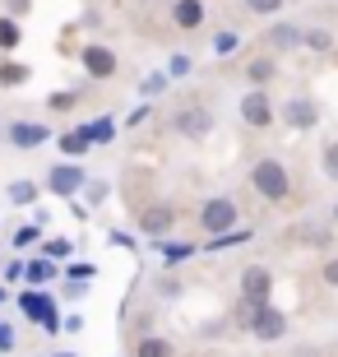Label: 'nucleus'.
Segmentation results:
<instances>
[{
  "mask_svg": "<svg viewBox=\"0 0 338 357\" xmlns=\"http://www.w3.org/2000/svg\"><path fill=\"white\" fill-rule=\"evenodd\" d=\"M250 181H255V190H260L264 199H287V190H292L287 167H283V162H273V158L255 162V167H250Z\"/></svg>",
  "mask_w": 338,
  "mask_h": 357,
  "instance_id": "obj_1",
  "label": "nucleus"
},
{
  "mask_svg": "<svg viewBox=\"0 0 338 357\" xmlns=\"http://www.w3.org/2000/svg\"><path fill=\"white\" fill-rule=\"evenodd\" d=\"M199 223H204L213 237H227V227L236 223V204L232 199H208L204 213H199Z\"/></svg>",
  "mask_w": 338,
  "mask_h": 357,
  "instance_id": "obj_2",
  "label": "nucleus"
},
{
  "mask_svg": "<svg viewBox=\"0 0 338 357\" xmlns=\"http://www.w3.org/2000/svg\"><path fill=\"white\" fill-rule=\"evenodd\" d=\"M269 288H273L269 269H246V274H241V297H246L250 306H269Z\"/></svg>",
  "mask_w": 338,
  "mask_h": 357,
  "instance_id": "obj_3",
  "label": "nucleus"
},
{
  "mask_svg": "<svg viewBox=\"0 0 338 357\" xmlns=\"http://www.w3.org/2000/svg\"><path fill=\"white\" fill-rule=\"evenodd\" d=\"M171 126H176L185 139H199V135L213 130V116H208L204 107H185V112H176V121H171Z\"/></svg>",
  "mask_w": 338,
  "mask_h": 357,
  "instance_id": "obj_4",
  "label": "nucleus"
},
{
  "mask_svg": "<svg viewBox=\"0 0 338 357\" xmlns=\"http://www.w3.org/2000/svg\"><path fill=\"white\" fill-rule=\"evenodd\" d=\"M250 334H255V339H283V334H287V316H283V311H273V306H260V316H255Z\"/></svg>",
  "mask_w": 338,
  "mask_h": 357,
  "instance_id": "obj_5",
  "label": "nucleus"
},
{
  "mask_svg": "<svg viewBox=\"0 0 338 357\" xmlns=\"http://www.w3.org/2000/svg\"><path fill=\"white\" fill-rule=\"evenodd\" d=\"M283 121H287V126H297V130H311L315 121H320V112H315L311 98H292V102L283 107Z\"/></svg>",
  "mask_w": 338,
  "mask_h": 357,
  "instance_id": "obj_6",
  "label": "nucleus"
},
{
  "mask_svg": "<svg viewBox=\"0 0 338 357\" xmlns=\"http://www.w3.org/2000/svg\"><path fill=\"white\" fill-rule=\"evenodd\" d=\"M306 42V33H297L292 24H273L269 28V47L273 52H292V47H301Z\"/></svg>",
  "mask_w": 338,
  "mask_h": 357,
  "instance_id": "obj_7",
  "label": "nucleus"
},
{
  "mask_svg": "<svg viewBox=\"0 0 338 357\" xmlns=\"http://www.w3.org/2000/svg\"><path fill=\"white\" fill-rule=\"evenodd\" d=\"M84 66H89V75H116V56L107 52V47H89V52H84Z\"/></svg>",
  "mask_w": 338,
  "mask_h": 357,
  "instance_id": "obj_8",
  "label": "nucleus"
},
{
  "mask_svg": "<svg viewBox=\"0 0 338 357\" xmlns=\"http://www.w3.org/2000/svg\"><path fill=\"white\" fill-rule=\"evenodd\" d=\"M241 116L250 121V126H269V98H264V93H246V102H241Z\"/></svg>",
  "mask_w": 338,
  "mask_h": 357,
  "instance_id": "obj_9",
  "label": "nucleus"
},
{
  "mask_svg": "<svg viewBox=\"0 0 338 357\" xmlns=\"http://www.w3.org/2000/svg\"><path fill=\"white\" fill-rule=\"evenodd\" d=\"M79 185H84V172H79V167H66V162H61V167L52 172V190L56 195H75Z\"/></svg>",
  "mask_w": 338,
  "mask_h": 357,
  "instance_id": "obj_10",
  "label": "nucleus"
},
{
  "mask_svg": "<svg viewBox=\"0 0 338 357\" xmlns=\"http://www.w3.org/2000/svg\"><path fill=\"white\" fill-rule=\"evenodd\" d=\"M171 19H176V24H181L185 33H190V28H199V24H204V5H199V0H176Z\"/></svg>",
  "mask_w": 338,
  "mask_h": 357,
  "instance_id": "obj_11",
  "label": "nucleus"
},
{
  "mask_svg": "<svg viewBox=\"0 0 338 357\" xmlns=\"http://www.w3.org/2000/svg\"><path fill=\"white\" fill-rule=\"evenodd\" d=\"M10 139L19 149H33V144H42L47 139V126H33V121H19V126H10Z\"/></svg>",
  "mask_w": 338,
  "mask_h": 357,
  "instance_id": "obj_12",
  "label": "nucleus"
},
{
  "mask_svg": "<svg viewBox=\"0 0 338 357\" xmlns=\"http://www.w3.org/2000/svg\"><path fill=\"white\" fill-rule=\"evenodd\" d=\"M171 218H176V209L158 204V209H144V213H139V227H144V232H167Z\"/></svg>",
  "mask_w": 338,
  "mask_h": 357,
  "instance_id": "obj_13",
  "label": "nucleus"
},
{
  "mask_svg": "<svg viewBox=\"0 0 338 357\" xmlns=\"http://www.w3.org/2000/svg\"><path fill=\"white\" fill-rule=\"evenodd\" d=\"M112 135H116V126H112L107 116H98V121L84 126V139H89V144H112Z\"/></svg>",
  "mask_w": 338,
  "mask_h": 357,
  "instance_id": "obj_14",
  "label": "nucleus"
},
{
  "mask_svg": "<svg viewBox=\"0 0 338 357\" xmlns=\"http://www.w3.org/2000/svg\"><path fill=\"white\" fill-rule=\"evenodd\" d=\"M135 357H176V348H171L167 339H139Z\"/></svg>",
  "mask_w": 338,
  "mask_h": 357,
  "instance_id": "obj_15",
  "label": "nucleus"
},
{
  "mask_svg": "<svg viewBox=\"0 0 338 357\" xmlns=\"http://www.w3.org/2000/svg\"><path fill=\"white\" fill-rule=\"evenodd\" d=\"M10 199H14V204H33V199H38V185H33V181H14Z\"/></svg>",
  "mask_w": 338,
  "mask_h": 357,
  "instance_id": "obj_16",
  "label": "nucleus"
},
{
  "mask_svg": "<svg viewBox=\"0 0 338 357\" xmlns=\"http://www.w3.org/2000/svg\"><path fill=\"white\" fill-rule=\"evenodd\" d=\"M84 149H89V139H84V130H79V135H61V153H70V158H79Z\"/></svg>",
  "mask_w": 338,
  "mask_h": 357,
  "instance_id": "obj_17",
  "label": "nucleus"
},
{
  "mask_svg": "<svg viewBox=\"0 0 338 357\" xmlns=\"http://www.w3.org/2000/svg\"><path fill=\"white\" fill-rule=\"evenodd\" d=\"M14 42H19V28L10 19H0V47H14Z\"/></svg>",
  "mask_w": 338,
  "mask_h": 357,
  "instance_id": "obj_18",
  "label": "nucleus"
},
{
  "mask_svg": "<svg viewBox=\"0 0 338 357\" xmlns=\"http://www.w3.org/2000/svg\"><path fill=\"white\" fill-rule=\"evenodd\" d=\"M246 5L255 14H278V10H283V0H246Z\"/></svg>",
  "mask_w": 338,
  "mask_h": 357,
  "instance_id": "obj_19",
  "label": "nucleus"
},
{
  "mask_svg": "<svg viewBox=\"0 0 338 357\" xmlns=\"http://www.w3.org/2000/svg\"><path fill=\"white\" fill-rule=\"evenodd\" d=\"M306 47H315V52H329V33H320V28H315V33H306Z\"/></svg>",
  "mask_w": 338,
  "mask_h": 357,
  "instance_id": "obj_20",
  "label": "nucleus"
},
{
  "mask_svg": "<svg viewBox=\"0 0 338 357\" xmlns=\"http://www.w3.org/2000/svg\"><path fill=\"white\" fill-rule=\"evenodd\" d=\"M325 172L338 181V144H329V149H325Z\"/></svg>",
  "mask_w": 338,
  "mask_h": 357,
  "instance_id": "obj_21",
  "label": "nucleus"
},
{
  "mask_svg": "<svg viewBox=\"0 0 338 357\" xmlns=\"http://www.w3.org/2000/svg\"><path fill=\"white\" fill-rule=\"evenodd\" d=\"M75 102H79V93H56V98H52V107H56V112H70Z\"/></svg>",
  "mask_w": 338,
  "mask_h": 357,
  "instance_id": "obj_22",
  "label": "nucleus"
},
{
  "mask_svg": "<svg viewBox=\"0 0 338 357\" xmlns=\"http://www.w3.org/2000/svg\"><path fill=\"white\" fill-rule=\"evenodd\" d=\"M28 274H33V283H42V278H52V265H47V260H33Z\"/></svg>",
  "mask_w": 338,
  "mask_h": 357,
  "instance_id": "obj_23",
  "label": "nucleus"
},
{
  "mask_svg": "<svg viewBox=\"0 0 338 357\" xmlns=\"http://www.w3.org/2000/svg\"><path fill=\"white\" fill-rule=\"evenodd\" d=\"M28 241H38V227H19L14 232V246H28Z\"/></svg>",
  "mask_w": 338,
  "mask_h": 357,
  "instance_id": "obj_24",
  "label": "nucleus"
},
{
  "mask_svg": "<svg viewBox=\"0 0 338 357\" xmlns=\"http://www.w3.org/2000/svg\"><path fill=\"white\" fill-rule=\"evenodd\" d=\"M269 75H273L269 61H255V66H250V79H269Z\"/></svg>",
  "mask_w": 338,
  "mask_h": 357,
  "instance_id": "obj_25",
  "label": "nucleus"
},
{
  "mask_svg": "<svg viewBox=\"0 0 338 357\" xmlns=\"http://www.w3.org/2000/svg\"><path fill=\"white\" fill-rule=\"evenodd\" d=\"M47 255H70V241H47Z\"/></svg>",
  "mask_w": 338,
  "mask_h": 357,
  "instance_id": "obj_26",
  "label": "nucleus"
},
{
  "mask_svg": "<svg viewBox=\"0 0 338 357\" xmlns=\"http://www.w3.org/2000/svg\"><path fill=\"white\" fill-rule=\"evenodd\" d=\"M325 278H329V283L338 288V260H329V265H325Z\"/></svg>",
  "mask_w": 338,
  "mask_h": 357,
  "instance_id": "obj_27",
  "label": "nucleus"
},
{
  "mask_svg": "<svg viewBox=\"0 0 338 357\" xmlns=\"http://www.w3.org/2000/svg\"><path fill=\"white\" fill-rule=\"evenodd\" d=\"M0 348H10V330L5 325H0Z\"/></svg>",
  "mask_w": 338,
  "mask_h": 357,
  "instance_id": "obj_28",
  "label": "nucleus"
},
{
  "mask_svg": "<svg viewBox=\"0 0 338 357\" xmlns=\"http://www.w3.org/2000/svg\"><path fill=\"white\" fill-rule=\"evenodd\" d=\"M14 5H28V0H14Z\"/></svg>",
  "mask_w": 338,
  "mask_h": 357,
  "instance_id": "obj_29",
  "label": "nucleus"
}]
</instances>
